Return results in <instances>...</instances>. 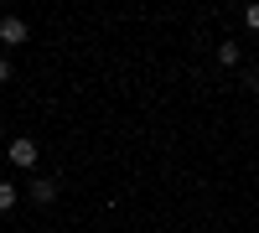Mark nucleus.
<instances>
[{
	"label": "nucleus",
	"instance_id": "f257e3e1",
	"mask_svg": "<svg viewBox=\"0 0 259 233\" xmlns=\"http://www.w3.org/2000/svg\"><path fill=\"white\" fill-rule=\"evenodd\" d=\"M6 156H11V166H21V171H36V161H41V145H36L31 135H16V140L6 145Z\"/></svg>",
	"mask_w": 259,
	"mask_h": 233
},
{
	"label": "nucleus",
	"instance_id": "f03ea898",
	"mask_svg": "<svg viewBox=\"0 0 259 233\" xmlns=\"http://www.w3.org/2000/svg\"><path fill=\"white\" fill-rule=\"evenodd\" d=\"M26 36H31V26L21 16H0V41L6 47H26Z\"/></svg>",
	"mask_w": 259,
	"mask_h": 233
},
{
	"label": "nucleus",
	"instance_id": "7ed1b4c3",
	"mask_svg": "<svg viewBox=\"0 0 259 233\" xmlns=\"http://www.w3.org/2000/svg\"><path fill=\"white\" fill-rule=\"evenodd\" d=\"M57 192H62L57 176H36L31 181V202H57Z\"/></svg>",
	"mask_w": 259,
	"mask_h": 233
},
{
	"label": "nucleus",
	"instance_id": "20e7f679",
	"mask_svg": "<svg viewBox=\"0 0 259 233\" xmlns=\"http://www.w3.org/2000/svg\"><path fill=\"white\" fill-rule=\"evenodd\" d=\"M16 207H21V192H16L11 181H0V218H6V213H16Z\"/></svg>",
	"mask_w": 259,
	"mask_h": 233
},
{
	"label": "nucleus",
	"instance_id": "39448f33",
	"mask_svg": "<svg viewBox=\"0 0 259 233\" xmlns=\"http://www.w3.org/2000/svg\"><path fill=\"white\" fill-rule=\"evenodd\" d=\"M218 62H223V68H239V62H244L239 41H218Z\"/></svg>",
	"mask_w": 259,
	"mask_h": 233
},
{
	"label": "nucleus",
	"instance_id": "423d86ee",
	"mask_svg": "<svg viewBox=\"0 0 259 233\" xmlns=\"http://www.w3.org/2000/svg\"><path fill=\"white\" fill-rule=\"evenodd\" d=\"M244 26H249V31H259V0H254V6H244Z\"/></svg>",
	"mask_w": 259,
	"mask_h": 233
},
{
	"label": "nucleus",
	"instance_id": "0eeeda50",
	"mask_svg": "<svg viewBox=\"0 0 259 233\" xmlns=\"http://www.w3.org/2000/svg\"><path fill=\"white\" fill-rule=\"evenodd\" d=\"M0 83H11V57L0 52Z\"/></svg>",
	"mask_w": 259,
	"mask_h": 233
},
{
	"label": "nucleus",
	"instance_id": "6e6552de",
	"mask_svg": "<svg viewBox=\"0 0 259 233\" xmlns=\"http://www.w3.org/2000/svg\"><path fill=\"white\" fill-rule=\"evenodd\" d=\"M0 145H6V124H0Z\"/></svg>",
	"mask_w": 259,
	"mask_h": 233
}]
</instances>
